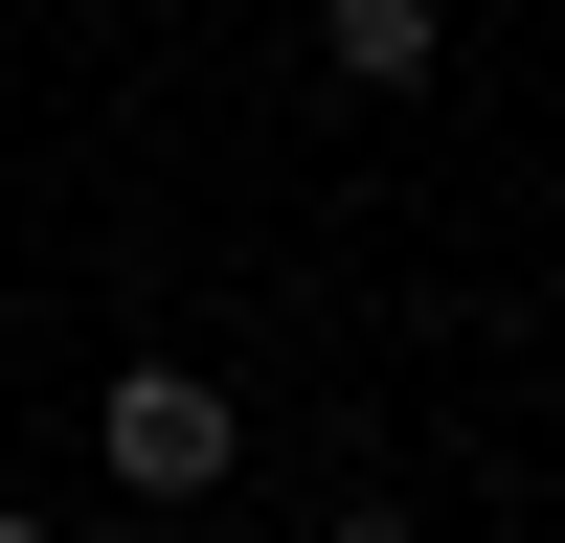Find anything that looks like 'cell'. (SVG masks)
I'll list each match as a JSON object with an SVG mask.
<instances>
[{"label": "cell", "instance_id": "obj_1", "mask_svg": "<svg viewBox=\"0 0 565 543\" xmlns=\"http://www.w3.org/2000/svg\"><path fill=\"white\" fill-rule=\"evenodd\" d=\"M90 476L181 521V498H226V476H249V407H226L204 362H114V385H90Z\"/></svg>", "mask_w": 565, "mask_h": 543}, {"label": "cell", "instance_id": "obj_2", "mask_svg": "<svg viewBox=\"0 0 565 543\" xmlns=\"http://www.w3.org/2000/svg\"><path fill=\"white\" fill-rule=\"evenodd\" d=\"M317 68H340V91H430L452 23H430V0H317Z\"/></svg>", "mask_w": 565, "mask_h": 543}, {"label": "cell", "instance_id": "obj_4", "mask_svg": "<svg viewBox=\"0 0 565 543\" xmlns=\"http://www.w3.org/2000/svg\"><path fill=\"white\" fill-rule=\"evenodd\" d=\"M498 543H521V521H498Z\"/></svg>", "mask_w": 565, "mask_h": 543}, {"label": "cell", "instance_id": "obj_3", "mask_svg": "<svg viewBox=\"0 0 565 543\" xmlns=\"http://www.w3.org/2000/svg\"><path fill=\"white\" fill-rule=\"evenodd\" d=\"M0 543H45V521H23V498H0Z\"/></svg>", "mask_w": 565, "mask_h": 543}]
</instances>
